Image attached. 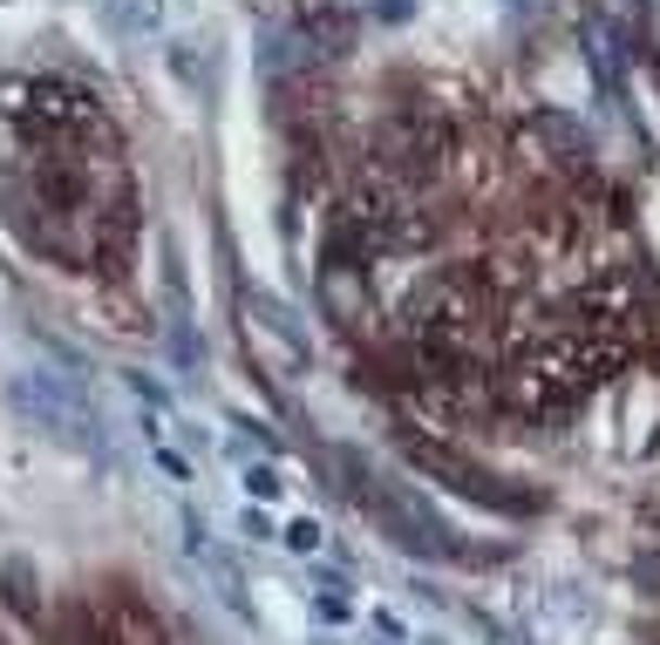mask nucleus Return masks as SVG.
Segmentation results:
<instances>
[{
    "mask_svg": "<svg viewBox=\"0 0 660 645\" xmlns=\"http://www.w3.org/2000/svg\"><path fill=\"white\" fill-rule=\"evenodd\" d=\"M8 408L35 435H48V442L82 449V455H103V415H96V401L68 374H14Z\"/></svg>",
    "mask_w": 660,
    "mask_h": 645,
    "instance_id": "1",
    "label": "nucleus"
},
{
    "mask_svg": "<svg viewBox=\"0 0 660 645\" xmlns=\"http://www.w3.org/2000/svg\"><path fill=\"white\" fill-rule=\"evenodd\" d=\"M409 462L422 476H436V482H449L456 496H470V503H491V509H511V516H524V509H538L524 496V489H504V482H491L477 462H464V455H449V449H429V442H409Z\"/></svg>",
    "mask_w": 660,
    "mask_h": 645,
    "instance_id": "2",
    "label": "nucleus"
},
{
    "mask_svg": "<svg viewBox=\"0 0 660 645\" xmlns=\"http://www.w3.org/2000/svg\"><path fill=\"white\" fill-rule=\"evenodd\" d=\"M293 35L307 41L320 62H341L347 48H354V8H341V0H307V8H300V28H293Z\"/></svg>",
    "mask_w": 660,
    "mask_h": 645,
    "instance_id": "3",
    "label": "nucleus"
},
{
    "mask_svg": "<svg viewBox=\"0 0 660 645\" xmlns=\"http://www.w3.org/2000/svg\"><path fill=\"white\" fill-rule=\"evenodd\" d=\"M103 611H110V632H116V645H164V618L150 611L130 584H110Z\"/></svg>",
    "mask_w": 660,
    "mask_h": 645,
    "instance_id": "4",
    "label": "nucleus"
},
{
    "mask_svg": "<svg viewBox=\"0 0 660 645\" xmlns=\"http://www.w3.org/2000/svg\"><path fill=\"white\" fill-rule=\"evenodd\" d=\"M48 645H116L103 598H62L55 625H48Z\"/></svg>",
    "mask_w": 660,
    "mask_h": 645,
    "instance_id": "5",
    "label": "nucleus"
},
{
    "mask_svg": "<svg viewBox=\"0 0 660 645\" xmlns=\"http://www.w3.org/2000/svg\"><path fill=\"white\" fill-rule=\"evenodd\" d=\"M320 55H314V48L307 41H300L293 28H266L259 35V75H266V82H293V75H307Z\"/></svg>",
    "mask_w": 660,
    "mask_h": 645,
    "instance_id": "6",
    "label": "nucleus"
},
{
    "mask_svg": "<svg viewBox=\"0 0 660 645\" xmlns=\"http://www.w3.org/2000/svg\"><path fill=\"white\" fill-rule=\"evenodd\" d=\"M103 21L116 35H157L164 28V0H103Z\"/></svg>",
    "mask_w": 660,
    "mask_h": 645,
    "instance_id": "7",
    "label": "nucleus"
},
{
    "mask_svg": "<svg viewBox=\"0 0 660 645\" xmlns=\"http://www.w3.org/2000/svg\"><path fill=\"white\" fill-rule=\"evenodd\" d=\"M245 306L279 333V340H287V360H293V367H307V353H314V347H307V333H300V320L287 313V306H272V299H259V293H245Z\"/></svg>",
    "mask_w": 660,
    "mask_h": 645,
    "instance_id": "8",
    "label": "nucleus"
},
{
    "mask_svg": "<svg viewBox=\"0 0 660 645\" xmlns=\"http://www.w3.org/2000/svg\"><path fill=\"white\" fill-rule=\"evenodd\" d=\"M0 591H8V605L28 618V625H41V598H35V564L28 557H8L0 564Z\"/></svg>",
    "mask_w": 660,
    "mask_h": 645,
    "instance_id": "9",
    "label": "nucleus"
},
{
    "mask_svg": "<svg viewBox=\"0 0 660 645\" xmlns=\"http://www.w3.org/2000/svg\"><path fill=\"white\" fill-rule=\"evenodd\" d=\"M164 340H170V367H177V374H198L205 347H198V326H191L185 313H170V320H164Z\"/></svg>",
    "mask_w": 660,
    "mask_h": 645,
    "instance_id": "10",
    "label": "nucleus"
},
{
    "mask_svg": "<svg viewBox=\"0 0 660 645\" xmlns=\"http://www.w3.org/2000/svg\"><path fill=\"white\" fill-rule=\"evenodd\" d=\"M531 129H538L545 143H558V150H566V157H586V129H579L572 116H558V109H545V116L531 122Z\"/></svg>",
    "mask_w": 660,
    "mask_h": 645,
    "instance_id": "11",
    "label": "nucleus"
},
{
    "mask_svg": "<svg viewBox=\"0 0 660 645\" xmlns=\"http://www.w3.org/2000/svg\"><path fill=\"white\" fill-rule=\"evenodd\" d=\"M279 489H287V482H279V476L266 469V462H259V469H245V496H252V503H272Z\"/></svg>",
    "mask_w": 660,
    "mask_h": 645,
    "instance_id": "12",
    "label": "nucleus"
},
{
    "mask_svg": "<svg viewBox=\"0 0 660 645\" xmlns=\"http://www.w3.org/2000/svg\"><path fill=\"white\" fill-rule=\"evenodd\" d=\"M287 544L314 557V551H320V524H314V516H300V524H287Z\"/></svg>",
    "mask_w": 660,
    "mask_h": 645,
    "instance_id": "13",
    "label": "nucleus"
},
{
    "mask_svg": "<svg viewBox=\"0 0 660 645\" xmlns=\"http://www.w3.org/2000/svg\"><path fill=\"white\" fill-rule=\"evenodd\" d=\"M368 14H375V21H389V28H402V21L416 14V0H368Z\"/></svg>",
    "mask_w": 660,
    "mask_h": 645,
    "instance_id": "14",
    "label": "nucleus"
},
{
    "mask_svg": "<svg viewBox=\"0 0 660 645\" xmlns=\"http://www.w3.org/2000/svg\"><path fill=\"white\" fill-rule=\"evenodd\" d=\"M170 62H177V75H185V82L205 89V62H198V48H170Z\"/></svg>",
    "mask_w": 660,
    "mask_h": 645,
    "instance_id": "15",
    "label": "nucleus"
},
{
    "mask_svg": "<svg viewBox=\"0 0 660 645\" xmlns=\"http://www.w3.org/2000/svg\"><path fill=\"white\" fill-rule=\"evenodd\" d=\"M157 469H164L170 482H191V462L177 455V449H164V442H157Z\"/></svg>",
    "mask_w": 660,
    "mask_h": 645,
    "instance_id": "16",
    "label": "nucleus"
},
{
    "mask_svg": "<svg viewBox=\"0 0 660 645\" xmlns=\"http://www.w3.org/2000/svg\"><path fill=\"white\" fill-rule=\"evenodd\" d=\"M320 618L327 625H347V598H320Z\"/></svg>",
    "mask_w": 660,
    "mask_h": 645,
    "instance_id": "17",
    "label": "nucleus"
},
{
    "mask_svg": "<svg viewBox=\"0 0 660 645\" xmlns=\"http://www.w3.org/2000/svg\"><path fill=\"white\" fill-rule=\"evenodd\" d=\"M504 8H518V14H524V8H531V0H504Z\"/></svg>",
    "mask_w": 660,
    "mask_h": 645,
    "instance_id": "18",
    "label": "nucleus"
}]
</instances>
